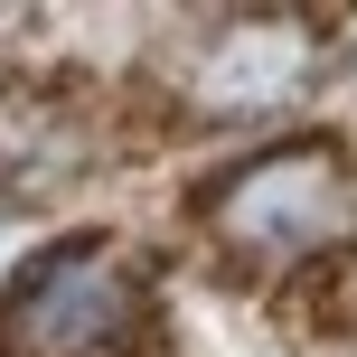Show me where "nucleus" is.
Returning <instances> with one entry per match:
<instances>
[{
  "instance_id": "obj_1",
  "label": "nucleus",
  "mask_w": 357,
  "mask_h": 357,
  "mask_svg": "<svg viewBox=\"0 0 357 357\" xmlns=\"http://www.w3.org/2000/svg\"><path fill=\"white\" fill-rule=\"evenodd\" d=\"M348 216H357V178L329 142H273L207 188V235L254 273H282L301 254L339 245Z\"/></svg>"
},
{
  "instance_id": "obj_2",
  "label": "nucleus",
  "mask_w": 357,
  "mask_h": 357,
  "mask_svg": "<svg viewBox=\"0 0 357 357\" xmlns=\"http://www.w3.org/2000/svg\"><path fill=\"white\" fill-rule=\"evenodd\" d=\"M142 329V282L113 245H56L19 273L0 301V348L10 357H123Z\"/></svg>"
},
{
  "instance_id": "obj_3",
  "label": "nucleus",
  "mask_w": 357,
  "mask_h": 357,
  "mask_svg": "<svg viewBox=\"0 0 357 357\" xmlns=\"http://www.w3.org/2000/svg\"><path fill=\"white\" fill-rule=\"evenodd\" d=\"M310 75H320V38H310V19L254 10V19H226V29L188 56V104H197V113H282Z\"/></svg>"
},
{
  "instance_id": "obj_4",
  "label": "nucleus",
  "mask_w": 357,
  "mask_h": 357,
  "mask_svg": "<svg viewBox=\"0 0 357 357\" xmlns=\"http://www.w3.org/2000/svg\"><path fill=\"white\" fill-rule=\"evenodd\" d=\"M10 160H19V123L0 113V169H10Z\"/></svg>"
}]
</instances>
